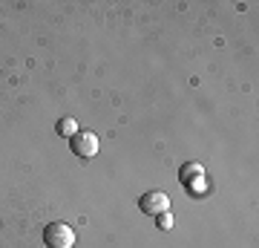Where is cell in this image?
<instances>
[{"label": "cell", "mask_w": 259, "mask_h": 248, "mask_svg": "<svg viewBox=\"0 0 259 248\" xmlns=\"http://www.w3.org/2000/svg\"><path fill=\"white\" fill-rule=\"evenodd\" d=\"M204 179V167L199 162H187V165L179 167V182L182 185H193V182H202Z\"/></svg>", "instance_id": "277c9868"}, {"label": "cell", "mask_w": 259, "mask_h": 248, "mask_svg": "<svg viewBox=\"0 0 259 248\" xmlns=\"http://www.w3.org/2000/svg\"><path fill=\"white\" fill-rule=\"evenodd\" d=\"M69 147H72L75 156L93 159L95 153H98V136H95L93 130H78V133L69 138Z\"/></svg>", "instance_id": "3957f363"}, {"label": "cell", "mask_w": 259, "mask_h": 248, "mask_svg": "<svg viewBox=\"0 0 259 248\" xmlns=\"http://www.w3.org/2000/svg\"><path fill=\"white\" fill-rule=\"evenodd\" d=\"M55 133H58L61 138H72L75 133H78V121H75L72 116H64V119H58Z\"/></svg>", "instance_id": "5b68a950"}, {"label": "cell", "mask_w": 259, "mask_h": 248, "mask_svg": "<svg viewBox=\"0 0 259 248\" xmlns=\"http://www.w3.org/2000/svg\"><path fill=\"white\" fill-rule=\"evenodd\" d=\"M156 228H161V231H170V228H173V214H170V211L158 214V217H156Z\"/></svg>", "instance_id": "8992f818"}, {"label": "cell", "mask_w": 259, "mask_h": 248, "mask_svg": "<svg viewBox=\"0 0 259 248\" xmlns=\"http://www.w3.org/2000/svg\"><path fill=\"white\" fill-rule=\"evenodd\" d=\"M139 211L147 217H158V214L170 211V196L164 191H147L139 196Z\"/></svg>", "instance_id": "7a4b0ae2"}, {"label": "cell", "mask_w": 259, "mask_h": 248, "mask_svg": "<svg viewBox=\"0 0 259 248\" xmlns=\"http://www.w3.org/2000/svg\"><path fill=\"white\" fill-rule=\"evenodd\" d=\"M44 242L47 248H72L75 245V231L66 222H49L44 228Z\"/></svg>", "instance_id": "6da1fadb"}]
</instances>
